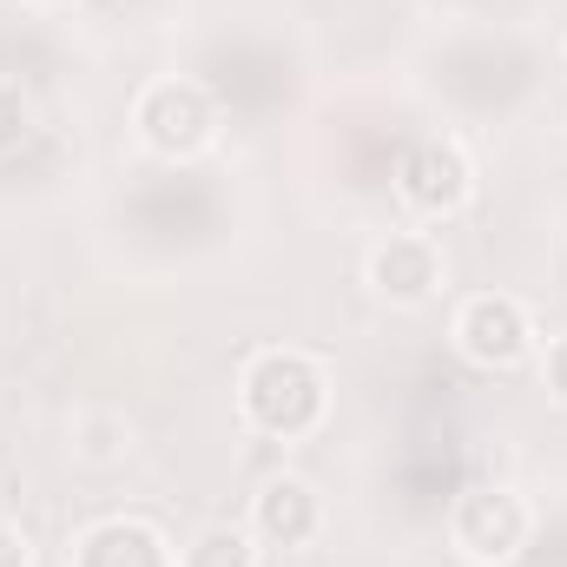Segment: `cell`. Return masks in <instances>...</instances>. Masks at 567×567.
<instances>
[{"label": "cell", "mask_w": 567, "mask_h": 567, "mask_svg": "<svg viewBox=\"0 0 567 567\" xmlns=\"http://www.w3.org/2000/svg\"><path fill=\"white\" fill-rule=\"evenodd\" d=\"M542 383H548L555 403H567V330L548 337V350H542Z\"/></svg>", "instance_id": "obj_11"}, {"label": "cell", "mask_w": 567, "mask_h": 567, "mask_svg": "<svg viewBox=\"0 0 567 567\" xmlns=\"http://www.w3.org/2000/svg\"><path fill=\"white\" fill-rule=\"evenodd\" d=\"M66 567H178V548L165 542V528H152L140 515H106L73 535Z\"/></svg>", "instance_id": "obj_7"}, {"label": "cell", "mask_w": 567, "mask_h": 567, "mask_svg": "<svg viewBox=\"0 0 567 567\" xmlns=\"http://www.w3.org/2000/svg\"><path fill=\"white\" fill-rule=\"evenodd\" d=\"M178 567H258V535L238 522H205L178 548Z\"/></svg>", "instance_id": "obj_9"}, {"label": "cell", "mask_w": 567, "mask_h": 567, "mask_svg": "<svg viewBox=\"0 0 567 567\" xmlns=\"http://www.w3.org/2000/svg\"><path fill=\"white\" fill-rule=\"evenodd\" d=\"M33 126H40L33 100H27L13 80H0V158H7V152H20V145L33 140Z\"/></svg>", "instance_id": "obj_10"}, {"label": "cell", "mask_w": 567, "mask_h": 567, "mask_svg": "<svg viewBox=\"0 0 567 567\" xmlns=\"http://www.w3.org/2000/svg\"><path fill=\"white\" fill-rule=\"evenodd\" d=\"M317 528H323V495L303 475H271L251 495V535L258 542H271V548H310Z\"/></svg>", "instance_id": "obj_8"}, {"label": "cell", "mask_w": 567, "mask_h": 567, "mask_svg": "<svg viewBox=\"0 0 567 567\" xmlns=\"http://www.w3.org/2000/svg\"><path fill=\"white\" fill-rule=\"evenodd\" d=\"M0 567H33L27 535H20V528H7V522H0Z\"/></svg>", "instance_id": "obj_12"}, {"label": "cell", "mask_w": 567, "mask_h": 567, "mask_svg": "<svg viewBox=\"0 0 567 567\" xmlns=\"http://www.w3.org/2000/svg\"><path fill=\"white\" fill-rule=\"evenodd\" d=\"M238 416L265 442H303L330 416V377L303 350H258L238 377Z\"/></svg>", "instance_id": "obj_1"}, {"label": "cell", "mask_w": 567, "mask_h": 567, "mask_svg": "<svg viewBox=\"0 0 567 567\" xmlns=\"http://www.w3.org/2000/svg\"><path fill=\"white\" fill-rule=\"evenodd\" d=\"M396 198L416 218H455L475 198V165L455 140H416L396 165Z\"/></svg>", "instance_id": "obj_5"}, {"label": "cell", "mask_w": 567, "mask_h": 567, "mask_svg": "<svg viewBox=\"0 0 567 567\" xmlns=\"http://www.w3.org/2000/svg\"><path fill=\"white\" fill-rule=\"evenodd\" d=\"M442 528H449V548L468 567H508L528 548L535 515H528V502L508 482H482V488H462L449 502V522Z\"/></svg>", "instance_id": "obj_2"}, {"label": "cell", "mask_w": 567, "mask_h": 567, "mask_svg": "<svg viewBox=\"0 0 567 567\" xmlns=\"http://www.w3.org/2000/svg\"><path fill=\"white\" fill-rule=\"evenodd\" d=\"M449 343L475 363V370H515L535 357V317L522 297L508 290H475L455 303V323H449Z\"/></svg>", "instance_id": "obj_4"}, {"label": "cell", "mask_w": 567, "mask_h": 567, "mask_svg": "<svg viewBox=\"0 0 567 567\" xmlns=\"http://www.w3.org/2000/svg\"><path fill=\"white\" fill-rule=\"evenodd\" d=\"M133 133L158 158H198L218 140V106L198 80H152L133 100Z\"/></svg>", "instance_id": "obj_3"}, {"label": "cell", "mask_w": 567, "mask_h": 567, "mask_svg": "<svg viewBox=\"0 0 567 567\" xmlns=\"http://www.w3.org/2000/svg\"><path fill=\"white\" fill-rule=\"evenodd\" d=\"M363 278H370V290H377L383 303L416 310V303H429V297L442 290V245H435L429 231H390L383 245H370Z\"/></svg>", "instance_id": "obj_6"}, {"label": "cell", "mask_w": 567, "mask_h": 567, "mask_svg": "<svg viewBox=\"0 0 567 567\" xmlns=\"http://www.w3.org/2000/svg\"><path fill=\"white\" fill-rule=\"evenodd\" d=\"M40 7H80V0H40Z\"/></svg>", "instance_id": "obj_13"}]
</instances>
